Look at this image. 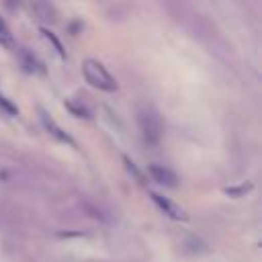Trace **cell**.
<instances>
[{"mask_svg":"<svg viewBox=\"0 0 262 262\" xmlns=\"http://www.w3.org/2000/svg\"><path fill=\"white\" fill-rule=\"evenodd\" d=\"M16 53H18V59H20V63H23V68L27 72H37L39 70V61H37V57L31 51H27L25 47H20Z\"/></svg>","mask_w":262,"mask_h":262,"instance_id":"52a82bcc","label":"cell"},{"mask_svg":"<svg viewBox=\"0 0 262 262\" xmlns=\"http://www.w3.org/2000/svg\"><path fill=\"white\" fill-rule=\"evenodd\" d=\"M0 45L6 47V49H12L14 47V39H12V33L6 25V20L0 16Z\"/></svg>","mask_w":262,"mask_h":262,"instance_id":"ba28073f","label":"cell"},{"mask_svg":"<svg viewBox=\"0 0 262 262\" xmlns=\"http://www.w3.org/2000/svg\"><path fill=\"white\" fill-rule=\"evenodd\" d=\"M82 72H84L86 82H90L94 88L104 90V92H115V90H117L115 78L106 72V68H104L100 61H96V59H86L84 66H82Z\"/></svg>","mask_w":262,"mask_h":262,"instance_id":"6da1fadb","label":"cell"},{"mask_svg":"<svg viewBox=\"0 0 262 262\" xmlns=\"http://www.w3.org/2000/svg\"><path fill=\"white\" fill-rule=\"evenodd\" d=\"M66 106H68L76 117H90V111H88L86 106H76L72 100H68V102H66Z\"/></svg>","mask_w":262,"mask_h":262,"instance_id":"30bf717a","label":"cell"},{"mask_svg":"<svg viewBox=\"0 0 262 262\" xmlns=\"http://www.w3.org/2000/svg\"><path fill=\"white\" fill-rule=\"evenodd\" d=\"M248 190H252V184H239V186H231V188H227L225 192H227L229 196H242V194H246Z\"/></svg>","mask_w":262,"mask_h":262,"instance_id":"9c48e42d","label":"cell"},{"mask_svg":"<svg viewBox=\"0 0 262 262\" xmlns=\"http://www.w3.org/2000/svg\"><path fill=\"white\" fill-rule=\"evenodd\" d=\"M31 10L41 18V20H49V23H55V18H57V12H55V8L51 6V4H47V2H35L33 6H31Z\"/></svg>","mask_w":262,"mask_h":262,"instance_id":"8992f818","label":"cell"},{"mask_svg":"<svg viewBox=\"0 0 262 262\" xmlns=\"http://www.w3.org/2000/svg\"><path fill=\"white\" fill-rule=\"evenodd\" d=\"M151 201H154L168 217H172V219H186L184 211H182L176 203H172L170 199H166V196H162V194H158V192H151Z\"/></svg>","mask_w":262,"mask_h":262,"instance_id":"277c9868","label":"cell"},{"mask_svg":"<svg viewBox=\"0 0 262 262\" xmlns=\"http://www.w3.org/2000/svg\"><path fill=\"white\" fill-rule=\"evenodd\" d=\"M0 104H2V106H4V108L10 113V115H16V108H14V106H12V104H10V102H8L4 96H0Z\"/></svg>","mask_w":262,"mask_h":262,"instance_id":"7c38bea8","label":"cell"},{"mask_svg":"<svg viewBox=\"0 0 262 262\" xmlns=\"http://www.w3.org/2000/svg\"><path fill=\"white\" fill-rule=\"evenodd\" d=\"M137 121H139V129H141L143 139H145L149 145H158L160 139H162V131H164L160 115H158L156 111H151V108H145V111L139 113Z\"/></svg>","mask_w":262,"mask_h":262,"instance_id":"7a4b0ae2","label":"cell"},{"mask_svg":"<svg viewBox=\"0 0 262 262\" xmlns=\"http://www.w3.org/2000/svg\"><path fill=\"white\" fill-rule=\"evenodd\" d=\"M39 117H41V123H43V127L47 129V133L49 135H53L57 141H61V143H70V145H74V141H72V137L68 135V133H63L57 125H55V121L45 113V111H39Z\"/></svg>","mask_w":262,"mask_h":262,"instance_id":"5b68a950","label":"cell"},{"mask_svg":"<svg viewBox=\"0 0 262 262\" xmlns=\"http://www.w3.org/2000/svg\"><path fill=\"white\" fill-rule=\"evenodd\" d=\"M43 35H45V37H47V39H49V41L55 45V49H57V53H59V55H66V53H63V47H61V43H59V41L53 37V33H49L47 29H43Z\"/></svg>","mask_w":262,"mask_h":262,"instance_id":"8fae6325","label":"cell"},{"mask_svg":"<svg viewBox=\"0 0 262 262\" xmlns=\"http://www.w3.org/2000/svg\"><path fill=\"white\" fill-rule=\"evenodd\" d=\"M147 172H149V176L158 182V184H164V186H176L178 184V178H176V174L170 170V168H164V166H158V164H151L149 168H147Z\"/></svg>","mask_w":262,"mask_h":262,"instance_id":"3957f363","label":"cell"}]
</instances>
